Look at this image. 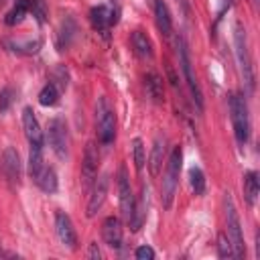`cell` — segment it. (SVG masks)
Masks as SVG:
<instances>
[{
  "label": "cell",
  "instance_id": "6da1fadb",
  "mask_svg": "<svg viewBox=\"0 0 260 260\" xmlns=\"http://www.w3.org/2000/svg\"><path fill=\"white\" fill-rule=\"evenodd\" d=\"M181 162H183V150L181 146H173L167 158V167H165V177H162V185H160V201L162 207L169 209L173 205L177 187H179V175H181Z\"/></svg>",
  "mask_w": 260,
  "mask_h": 260
},
{
  "label": "cell",
  "instance_id": "7a4b0ae2",
  "mask_svg": "<svg viewBox=\"0 0 260 260\" xmlns=\"http://www.w3.org/2000/svg\"><path fill=\"white\" fill-rule=\"evenodd\" d=\"M230 118L234 126V136L240 146H244L250 138V118H248V106L242 93H230Z\"/></svg>",
  "mask_w": 260,
  "mask_h": 260
},
{
  "label": "cell",
  "instance_id": "3957f363",
  "mask_svg": "<svg viewBox=\"0 0 260 260\" xmlns=\"http://www.w3.org/2000/svg\"><path fill=\"white\" fill-rule=\"evenodd\" d=\"M175 45H177V55H179V65H181V71L185 75V83L193 95V102L197 106V110L201 112L203 110V91L199 87V81H197V75L193 71V65H191V57H189V49H187V43L185 39L179 35L175 39Z\"/></svg>",
  "mask_w": 260,
  "mask_h": 260
},
{
  "label": "cell",
  "instance_id": "277c9868",
  "mask_svg": "<svg viewBox=\"0 0 260 260\" xmlns=\"http://www.w3.org/2000/svg\"><path fill=\"white\" fill-rule=\"evenodd\" d=\"M223 205H225V225H228V240L232 244V252L234 258H244L246 254V246H244V234H242V223H240V215L236 211L234 199L230 193H225L223 197Z\"/></svg>",
  "mask_w": 260,
  "mask_h": 260
},
{
  "label": "cell",
  "instance_id": "5b68a950",
  "mask_svg": "<svg viewBox=\"0 0 260 260\" xmlns=\"http://www.w3.org/2000/svg\"><path fill=\"white\" fill-rule=\"evenodd\" d=\"M95 128L100 144L110 146L116 138V116L106 98H100L95 104Z\"/></svg>",
  "mask_w": 260,
  "mask_h": 260
},
{
  "label": "cell",
  "instance_id": "8992f818",
  "mask_svg": "<svg viewBox=\"0 0 260 260\" xmlns=\"http://www.w3.org/2000/svg\"><path fill=\"white\" fill-rule=\"evenodd\" d=\"M234 43H236V57L240 63V71L242 77L248 85V89H254V67H252V57H250V49H248V35L246 28L238 22L236 24V32H234Z\"/></svg>",
  "mask_w": 260,
  "mask_h": 260
},
{
  "label": "cell",
  "instance_id": "52a82bcc",
  "mask_svg": "<svg viewBox=\"0 0 260 260\" xmlns=\"http://www.w3.org/2000/svg\"><path fill=\"white\" fill-rule=\"evenodd\" d=\"M47 140L51 144V150L59 156V158H67L69 152V132H67V124L61 118H53L47 126Z\"/></svg>",
  "mask_w": 260,
  "mask_h": 260
},
{
  "label": "cell",
  "instance_id": "ba28073f",
  "mask_svg": "<svg viewBox=\"0 0 260 260\" xmlns=\"http://www.w3.org/2000/svg\"><path fill=\"white\" fill-rule=\"evenodd\" d=\"M0 173L6 179V183L10 187H18L20 185V177H22V162L20 156L16 152L14 146H6L2 156H0Z\"/></svg>",
  "mask_w": 260,
  "mask_h": 260
},
{
  "label": "cell",
  "instance_id": "9c48e42d",
  "mask_svg": "<svg viewBox=\"0 0 260 260\" xmlns=\"http://www.w3.org/2000/svg\"><path fill=\"white\" fill-rule=\"evenodd\" d=\"M98 165H100L98 146L93 142H87L85 150H83V162H81V187L85 191L91 189V185L98 177Z\"/></svg>",
  "mask_w": 260,
  "mask_h": 260
},
{
  "label": "cell",
  "instance_id": "30bf717a",
  "mask_svg": "<svg viewBox=\"0 0 260 260\" xmlns=\"http://www.w3.org/2000/svg\"><path fill=\"white\" fill-rule=\"evenodd\" d=\"M118 193H120V211L124 221H130L132 217V207H134V195H132V187H130V179L126 173V167L122 165L118 169Z\"/></svg>",
  "mask_w": 260,
  "mask_h": 260
},
{
  "label": "cell",
  "instance_id": "8fae6325",
  "mask_svg": "<svg viewBox=\"0 0 260 260\" xmlns=\"http://www.w3.org/2000/svg\"><path fill=\"white\" fill-rule=\"evenodd\" d=\"M55 232L63 246H67L69 250L77 248V234H75L71 217L65 211H55Z\"/></svg>",
  "mask_w": 260,
  "mask_h": 260
},
{
  "label": "cell",
  "instance_id": "7c38bea8",
  "mask_svg": "<svg viewBox=\"0 0 260 260\" xmlns=\"http://www.w3.org/2000/svg\"><path fill=\"white\" fill-rule=\"evenodd\" d=\"M22 128H24V136L28 140V146H45L41 124H39L32 108H28V106L22 110Z\"/></svg>",
  "mask_w": 260,
  "mask_h": 260
},
{
  "label": "cell",
  "instance_id": "4fadbf2b",
  "mask_svg": "<svg viewBox=\"0 0 260 260\" xmlns=\"http://www.w3.org/2000/svg\"><path fill=\"white\" fill-rule=\"evenodd\" d=\"M108 175H100V177H95V181H93V185H91V189H89V201H87V217H93L100 209H102V205H104V201H106V195H108Z\"/></svg>",
  "mask_w": 260,
  "mask_h": 260
},
{
  "label": "cell",
  "instance_id": "5bb4252c",
  "mask_svg": "<svg viewBox=\"0 0 260 260\" xmlns=\"http://www.w3.org/2000/svg\"><path fill=\"white\" fill-rule=\"evenodd\" d=\"M89 20H91V26L98 30V32H106L112 24L118 22V16L114 10H110L106 4H98L89 10Z\"/></svg>",
  "mask_w": 260,
  "mask_h": 260
},
{
  "label": "cell",
  "instance_id": "9a60e30c",
  "mask_svg": "<svg viewBox=\"0 0 260 260\" xmlns=\"http://www.w3.org/2000/svg\"><path fill=\"white\" fill-rule=\"evenodd\" d=\"M102 238L110 248H120L122 246V221L116 215H110L102 223Z\"/></svg>",
  "mask_w": 260,
  "mask_h": 260
},
{
  "label": "cell",
  "instance_id": "2e32d148",
  "mask_svg": "<svg viewBox=\"0 0 260 260\" xmlns=\"http://www.w3.org/2000/svg\"><path fill=\"white\" fill-rule=\"evenodd\" d=\"M146 209H148V189L142 187L138 199H134L132 217H130V221H128V225H130L132 232H138V230L142 228V223H144V219H146V213H148Z\"/></svg>",
  "mask_w": 260,
  "mask_h": 260
},
{
  "label": "cell",
  "instance_id": "e0dca14e",
  "mask_svg": "<svg viewBox=\"0 0 260 260\" xmlns=\"http://www.w3.org/2000/svg\"><path fill=\"white\" fill-rule=\"evenodd\" d=\"M165 146H167L165 136H156L154 142H152L150 158H148V171H150V177H156V175L160 173V167H162V160H165Z\"/></svg>",
  "mask_w": 260,
  "mask_h": 260
},
{
  "label": "cell",
  "instance_id": "ac0fdd59",
  "mask_svg": "<svg viewBox=\"0 0 260 260\" xmlns=\"http://www.w3.org/2000/svg\"><path fill=\"white\" fill-rule=\"evenodd\" d=\"M242 187H244V199L250 207L256 205V199H258V191H260V183H258V173L256 171H248L244 173V181H242Z\"/></svg>",
  "mask_w": 260,
  "mask_h": 260
},
{
  "label": "cell",
  "instance_id": "d6986e66",
  "mask_svg": "<svg viewBox=\"0 0 260 260\" xmlns=\"http://www.w3.org/2000/svg\"><path fill=\"white\" fill-rule=\"evenodd\" d=\"M154 18H156V26L165 37H171L173 32V20L169 14V8L162 0H154Z\"/></svg>",
  "mask_w": 260,
  "mask_h": 260
},
{
  "label": "cell",
  "instance_id": "ffe728a7",
  "mask_svg": "<svg viewBox=\"0 0 260 260\" xmlns=\"http://www.w3.org/2000/svg\"><path fill=\"white\" fill-rule=\"evenodd\" d=\"M37 185H39V189L41 191H45V193H55L57 191V187H59V181H57V173H55V169L53 167H43V171L39 173V177H37V181H35Z\"/></svg>",
  "mask_w": 260,
  "mask_h": 260
},
{
  "label": "cell",
  "instance_id": "44dd1931",
  "mask_svg": "<svg viewBox=\"0 0 260 260\" xmlns=\"http://www.w3.org/2000/svg\"><path fill=\"white\" fill-rule=\"evenodd\" d=\"M144 87H146V93L148 98L154 102V104H160L162 102V77L154 71L146 73L144 77Z\"/></svg>",
  "mask_w": 260,
  "mask_h": 260
},
{
  "label": "cell",
  "instance_id": "7402d4cb",
  "mask_svg": "<svg viewBox=\"0 0 260 260\" xmlns=\"http://www.w3.org/2000/svg\"><path fill=\"white\" fill-rule=\"evenodd\" d=\"M132 47H134L138 57H142V59H150L152 57V45H150V39L146 37V32L134 30L132 32Z\"/></svg>",
  "mask_w": 260,
  "mask_h": 260
},
{
  "label": "cell",
  "instance_id": "603a6c76",
  "mask_svg": "<svg viewBox=\"0 0 260 260\" xmlns=\"http://www.w3.org/2000/svg\"><path fill=\"white\" fill-rule=\"evenodd\" d=\"M26 14H28V0H16L14 6L6 12L4 22H6L8 26H16V24H20V22L24 20Z\"/></svg>",
  "mask_w": 260,
  "mask_h": 260
},
{
  "label": "cell",
  "instance_id": "cb8c5ba5",
  "mask_svg": "<svg viewBox=\"0 0 260 260\" xmlns=\"http://www.w3.org/2000/svg\"><path fill=\"white\" fill-rule=\"evenodd\" d=\"M57 102H59V87H57L53 81H49V83L39 91V104L45 106V108H49V106H55Z\"/></svg>",
  "mask_w": 260,
  "mask_h": 260
},
{
  "label": "cell",
  "instance_id": "d4e9b609",
  "mask_svg": "<svg viewBox=\"0 0 260 260\" xmlns=\"http://www.w3.org/2000/svg\"><path fill=\"white\" fill-rule=\"evenodd\" d=\"M132 158H134L136 171L140 173L144 169V165H146V148H144V140L138 138V136L132 140Z\"/></svg>",
  "mask_w": 260,
  "mask_h": 260
},
{
  "label": "cell",
  "instance_id": "484cf974",
  "mask_svg": "<svg viewBox=\"0 0 260 260\" xmlns=\"http://www.w3.org/2000/svg\"><path fill=\"white\" fill-rule=\"evenodd\" d=\"M189 183H191V189H193L195 195H203L205 193L207 181H205V175H203V171L199 167H191V171H189Z\"/></svg>",
  "mask_w": 260,
  "mask_h": 260
},
{
  "label": "cell",
  "instance_id": "4316f807",
  "mask_svg": "<svg viewBox=\"0 0 260 260\" xmlns=\"http://www.w3.org/2000/svg\"><path fill=\"white\" fill-rule=\"evenodd\" d=\"M14 98H16V93L10 85H4L0 89V114H6L10 110V106L14 104Z\"/></svg>",
  "mask_w": 260,
  "mask_h": 260
},
{
  "label": "cell",
  "instance_id": "83f0119b",
  "mask_svg": "<svg viewBox=\"0 0 260 260\" xmlns=\"http://www.w3.org/2000/svg\"><path fill=\"white\" fill-rule=\"evenodd\" d=\"M217 254L221 258H234V252H232V244L228 240L225 234H219L217 236Z\"/></svg>",
  "mask_w": 260,
  "mask_h": 260
},
{
  "label": "cell",
  "instance_id": "f1b7e54d",
  "mask_svg": "<svg viewBox=\"0 0 260 260\" xmlns=\"http://www.w3.org/2000/svg\"><path fill=\"white\" fill-rule=\"evenodd\" d=\"M28 12H32V16H37L39 22H45V4H43V0H28Z\"/></svg>",
  "mask_w": 260,
  "mask_h": 260
},
{
  "label": "cell",
  "instance_id": "f546056e",
  "mask_svg": "<svg viewBox=\"0 0 260 260\" xmlns=\"http://www.w3.org/2000/svg\"><path fill=\"white\" fill-rule=\"evenodd\" d=\"M134 256H136L138 260H152V258H154V250H152L150 246H140V248H136Z\"/></svg>",
  "mask_w": 260,
  "mask_h": 260
},
{
  "label": "cell",
  "instance_id": "4dcf8cb0",
  "mask_svg": "<svg viewBox=\"0 0 260 260\" xmlns=\"http://www.w3.org/2000/svg\"><path fill=\"white\" fill-rule=\"evenodd\" d=\"M87 258H93V260L102 258V252H100V248H98V244H95V242H91V244H89V250H87Z\"/></svg>",
  "mask_w": 260,
  "mask_h": 260
},
{
  "label": "cell",
  "instance_id": "1f68e13d",
  "mask_svg": "<svg viewBox=\"0 0 260 260\" xmlns=\"http://www.w3.org/2000/svg\"><path fill=\"white\" fill-rule=\"evenodd\" d=\"M254 2H258V0H254Z\"/></svg>",
  "mask_w": 260,
  "mask_h": 260
}]
</instances>
